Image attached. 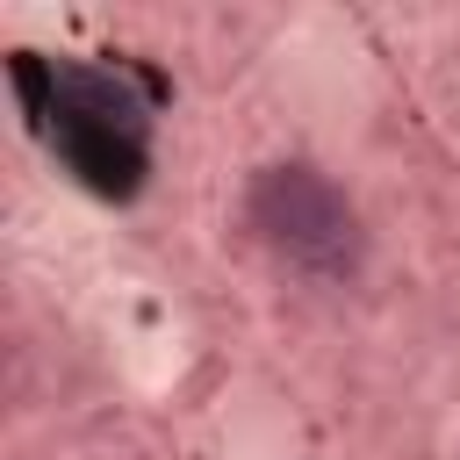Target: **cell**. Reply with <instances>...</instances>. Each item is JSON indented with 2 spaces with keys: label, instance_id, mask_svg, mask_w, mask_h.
Listing matches in <instances>:
<instances>
[{
  "label": "cell",
  "instance_id": "obj_3",
  "mask_svg": "<svg viewBox=\"0 0 460 460\" xmlns=\"http://www.w3.org/2000/svg\"><path fill=\"white\" fill-rule=\"evenodd\" d=\"M58 122H86V129H122L144 137V101L122 72L101 65H58V101H50V129Z\"/></svg>",
  "mask_w": 460,
  "mask_h": 460
},
{
  "label": "cell",
  "instance_id": "obj_1",
  "mask_svg": "<svg viewBox=\"0 0 460 460\" xmlns=\"http://www.w3.org/2000/svg\"><path fill=\"white\" fill-rule=\"evenodd\" d=\"M252 230L302 273L338 280L359 266V216L316 165H266L252 180Z\"/></svg>",
  "mask_w": 460,
  "mask_h": 460
},
{
  "label": "cell",
  "instance_id": "obj_2",
  "mask_svg": "<svg viewBox=\"0 0 460 460\" xmlns=\"http://www.w3.org/2000/svg\"><path fill=\"white\" fill-rule=\"evenodd\" d=\"M50 144H58V158L79 172V187L101 194V201H129V194L144 187V137L86 129V122H58Z\"/></svg>",
  "mask_w": 460,
  "mask_h": 460
}]
</instances>
